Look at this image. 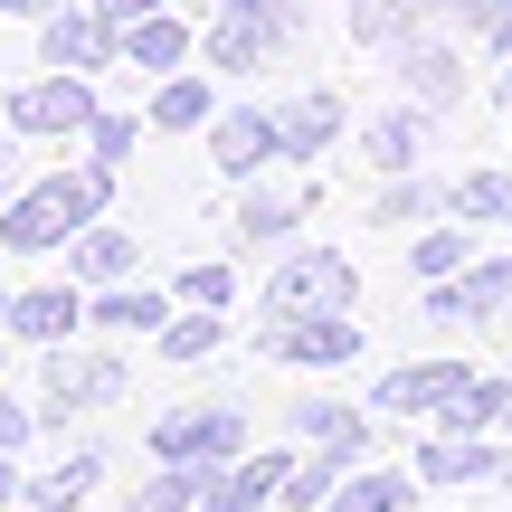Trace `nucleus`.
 <instances>
[{
    "label": "nucleus",
    "mask_w": 512,
    "mask_h": 512,
    "mask_svg": "<svg viewBox=\"0 0 512 512\" xmlns=\"http://www.w3.org/2000/svg\"><path fill=\"white\" fill-rule=\"evenodd\" d=\"M95 484H105V456H95V446H76L67 465H48V475L29 484V503H38V512H76V503L95 494Z\"/></svg>",
    "instance_id": "21"
},
{
    "label": "nucleus",
    "mask_w": 512,
    "mask_h": 512,
    "mask_svg": "<svg viewBox=\"0 0 512 512\" xmlns=\"http://www.w3.org/2000/svg\"><path fill=\"white\" fill-rule=\"evenodd\" d=\"M294 427H304L313 446H342V456H361V408H332V399H304V408H294Z\"/></svg>",
    "instance_id": "28"
},
{
    "label": "nucleus",
    "mask_w": 512,
    "mask_h": 512,
    "mask_svg": "<svg viewBox=\"0 0 512 512\" xmlns=\"http://www.w3.org/2000/svg\"><path fill=\"white\" fill-rule=\"evenodd\" d=\"M38 57H48V67H67V76H95V67H114V57H124V29H114V19H95V10H48V19H38Z\"/></svg>",
    "instance_id": "7"
},
{
    "label": "nucleus",
    "mask_w": 512,
    "mask_h": 512,
    "mask_svg": "<svg viewBox=\"0 0 512 512\" xmlns=\"http://www.w3.org/2000/svg\"><path fill=\"white\" fill-rule=\"evenodd\" d=\"M285 48H294V0H228L209 19V67H228V76L275 67Z\"/></svg>",
    "instance_id": "2"
},
{
    "label": "nucleus",
    "mask_w": 512,
    "mask_h": 512,
    "mask_svg": "<svg viewBox=\"0 0 512 512\" xmlns=\"http://www.w3.org/2000/svg\"><path fill=\"white\" fill-rule=\"evenodd\" d=\"M465 256H475V247H465L456 228H437V238H418V247H408V266H418L427 285H446V275H465Z\"/></svg>",
    "instance_id": "31"
},
{
    "label": "nucleus",
    "mask_w": 512,
    "mask_h": 512,
    "mask_svg": "<svg viewBox=\"0 0 512 512\" xmlns=\"http://www.w3.org/2000/svg\"><path fill=\"white\" fill-rule=\"evenodd\" d=\"M342 446H313V456L304 465H294V475H285V494H275V503H294V512H313V503H332V494H342Z\"/></svg>",
    "instance_id": "25"
},
{
    "label": "nucleus",
    "mask_w": 512,
    "mask_h": 512,
    "mask_svg": "<svg viewBox=\"0 0 512 512\" xmlns=\"http://www.w3.org/2000/svg\"><path fill=\"white\" fill-rule=\"evenodd\" d=\"M437 19H456V29H465V0H351V38H361V48L437 38Z\"/></svg>",
    "instance_id": "8"
},
{
    "label": "nucleus",
    "mask_w": 512,
    "mask_h": 512,
    "mask_svg": "<svg viewBox=\"0 0 512 512\" xmlns=\"http://www.w3.org/2000/svg\"><path fill=\"white\" fill-rule=\"evenodd\" d=\"M219 304H190V313H171L162 323V361H209V351H219Z\"/></svg>",
    "instance_id": "27"
},
{
    "label": "nucleus",
    "mask_w": 512,
    "mask_h": 512,
    "mask_svg": "<svg viewBox=\"0 0 512 512\" xmlns=\"http://www.w3.org/2000/svg\"><path fill=\"white\" fill-rule=\"evenodd\" d=\"M162 323H171V304H162V294H133V285L95 294V332H162Z\"/></svg>",
    "instance_id": "26"
},
{
    "label": "nucleus",
    "mask_w": 512,
    "mask_h": 512,
    "mask_svg": "<svg viewBox=\"0 0 512 512\" xmlns=\"http://www.w3.org/2000/svg\"><path fill=\"white\" fill-rule=\"evenodd\" d=\"M351 256H323V247H304V256H285V266L266 275V323H304V313H351Z\"/></svg>",
    "instance_id": "3"
},
{
    "label": "nucleus",
    "mask_w": 512,
    "mask_h": 512,
    "mask_svg": "<svg viewBox=\"0 0 512 512\" xmlns=\"http://www.w3.org/2000/svg\"><path fill=\"white\" fill-rule=\"evenodd\" d=\"M465 380H475L465 361H408V370H389V380L370 389V408H389V418H437Z\"/></svg>",
    "instance_id": "11"
},
{
    "label": "nucleus",
    "mask_w": 512,
    "mask_h": 512,
    "mask_svg": "<svg viewBox=\"0 0 512 512\" xmlns=\"http://www.w3.org/2000/svg\"><path fill=\"white\" fill-rule=\"evenodd\" d=\"M275 124H285V162H313V152H332V133H342V95L313 86V95H294Z\"/></svg>",
    "instance_id": "17"
},
{
    "label": "nucleus",
    "mask_w": 512,
    "mask_h": 512,
    "mask_svg": "<svg viewBox=\"0 0 512 512\" xmlns=\"http://www.w3.org/2000/svg\"><path fill=\"white\" fill-rule=\"evenodd\" d=\"M238 446H247L238 408H171V418L152 427V456L162 465H238Z\"/></svg>",
    "instance_id": "5"
},
{
    "label": "nucleus",
    "mask_w": 512,
    "mask_h": 512,
    "mask_svg": "<svg viewBox=\"0 0 512 512\" xmlns=\"http://www.w3.org/2000/svg\"><path fill=\"white\" fill-rule=\"evenodd\" d=\"M86 294L76 285H29V294H10V342H38V351H57L76 323H86Z\"/></svg>",
    "instance_id": "12"
},
{
    "label": "nucleus",
    "mask_w": 512,
    "mask_h": 512,
    "mask_svg": "<svg viewBox=\"0 0 512 512\" xmlns=\"http://www.w3.org/2000/svg\"><path fill=\"white\" fill-rule=\"evenodd\" d=\"M105 399H124V361L57 342L48 351V408H38V418H76V408H105Z\"/></svg>",
    "instance_id": "6"
},
{
    "label": "nucleus",
    "mask_w": 512,
    "mask_h": 512,
    "mask_svg": "<svg viewBox=\"0 0 512 512\" xmlns=\"http://www.w3.org/2000/svg\"><path fill=\"white\" fill-rule=\"evenodd\" d=\"M133 143H143V124H133V114H95V124H86V152H95V171H114Z\"/></svg>",
    "instance_id": "33"
},
{
    "label": "nucleus",
    "mask_w": 512,
    "mask_h": 512,
    "mask_svg": "<svg viewBox=\"0 0 512 512\" xmlns=\"http://www.w3.org/2000/svg\"><path fill=\"white\" fill-rule=\"evenodd\" d=\"M133 256H143V247H133L124 228H76V238H67L76 285H95V294H105V285H124V275H133Z\"/></svg>",
    "instance_id": "18"
},
{
    "label": "nucleus",
    "mask_w": 512,
    "mask_h": 512,
    "mask_svg": "<svg viewBox=\"0 0 512 512\" xmlns=\"http://www.w3.org/2000/svg\"><path fill=\"white\" fill-rule=\"evenodd\" d=\"M10 494H29V484H19V465H10V446H0V503Z\"/></svg>",
    "instance_id": "39"
},
{
    "label": "nucleus",
    "mask_w": 512,
    "mask_h": 512,
    "mask_svg": "<svg viewBox=\"0 0 512 512\" xmlns=\"http://www.w3.org/2000/svg\"><path fill=\"white\" fill-rule=\"evenodd\" d=\"M0 351H10V332H0Z\"/></svg>",
    "instance_id": "42"
},
{
    "label": "nucleus",
    "mask_w": 512,
    "mask_h": 512,
    "mask_svg": "<svg viewBox=\"0 0 512 512\" xmlns=\"http://www.w3.org/2000/svg\"><path fill=\"white\" fill-rule=\"evenodd\" d=\"M465 29H484V48H512V0H465Z\"/></svg>",
    "instance_id": "34"
},
{
    "label": "nucleus",
    "mask_w": 512,
    "mask_h": 512,
    "mask_svg": "<svg viewBox=\"0 0 512 512\" xmlns=\"http://www.w3.org/2000/svg\"><path fill=\"white\" fill-rule=\"evenodd\" d=\"M162 0H95V19H114V29H133V19H152Z\"/></svg>",
    "instance_id": "37"
},
{
    "label": "nucleus",
    "mask_w": 512,
    "mask_h": 512,
    "mask_svg": "<svg viewBox=\"0 0 512 512\" xmlns=\"http://www.w3.org/2000/svg\"><path fill=\"white\" fill-rule=\"evenodd\" d=\"M389 57H399L408 95H427V105H456V95H465V57L437 48V38H408V48H389Z\"/></svg>",
    "instance_id": "16"
},
{
    "label": "nucleus",
    "mask_w": 512,
    "mask_h": 512,
    "mask_svg": "<svg viewBox=\"0 0 512 512\" xmlns=\"http://www.w3.org/2000/svg\"><path fill=\"white\" fill-rule=\"evenodd\" d=\"M152 124H162V133H200V124H219V95H209L200 76L171 67L162 86H152Z\"/></svg>",
    "instance_id": "20"
},
{
    "label": "nucleus",
    "mask_w": 512,
    "mask_h": 512,
    "mask_svg": "<svg viewBox=\"0 0 512 512\" xmlns=\"http://www.w3.org/2000/svg\"><path fill=\"white\" fill-rule=\"evenodd\" d=\"M124 57H143L152 76H171V67L190 57V29H181L171 10H152V19H133V29H124Z\"/></svg>",
    "instance_id": "23"
},
{
    "label": "nucleus",
    "mask_w": 512,
    "mask_h": 512,
    "mask_svg": "<svg viewBox=\"0 0 512 512\" xmlns=\"http://www.w3.org/2000/svg\"><path fill=\"white\" fill-rule=\"evenodd\" d=\"M86 124H95V86H86V76H67V67L19 76L10 133H29V143H67V133H86Z\"/></svg>",
    "instance_id": "4"
},
{
    "label": "nucleus",
    "mask_w": 512,
    "mask_h": 512,
    "mask_svg": "<svg viewBox=\"0 0 512 512\" xmlns=\"http://www.w3.org/2000/svg\"><path fill=\"white\" fill-rule=\"evenodd\" d=\"M0 332H10V294H0Z\"/></svg>",
    "instance_id": "41"
},
{
    "label": "nucleus",
    "mask_w": 512,
    "mask_h": 512,
    "mask_svg": "<svg viewBox=\"0 0 512 512\" xmlns=\"http://www.w3.org/2000/svg\"><path fill=\"white\" fill-rule=\"evenodd\" d=\"M418 475H427V484H512V456H503V446H475V437H446V427H437V437L418 446Z\"/></svg>",
    "instance_id": "13"
},
{
    "label": "nucleus",
    "mask_w": 512,
    "mask_h": 512,
    "mask_svg": "<svg viewBox=\"0 0 512 512\" xmlns=\"http://www.w3.org/2000/svg\"><path fill=\"white\" fill-rule=\"evenodd\" d=\"M209 152H219L228 181H256L266 162H285V124H275V114H256V105H238V114H219V124H209Z\"/></svg>",
    "instance_id": "10"
},
{
    "label": "nucleus",
    "mask_w": 512,
    "mask_h": 512,
    "mask_svg": "<svg viewBox=\"0 0 512 512\" xmlns=\"http://www.w3.org/2000/svg\"><path fill=\"white\" fill-rule=\"evenodd\" d=\"M181 304H228V266H190L181 275Z\"/></svg>",
    "instance_id": "35"
},
{
    "label": "nucleus",
    "mask_w": 512,
    "mask_h": 512,
    "mask_svg": "<svg viewBox=\"0 0 512 512\" xmlns=\"http://www.w3.org/2000/svg\"><path fill=\"white\" fill-rule=\"evenodd\" d=\"M370 162L408 171V162H418V124H408V114H380V124H370Z\"/></svg>",
    "instance_id": "32"
},
{
    "label": "nucleus",
    "mask_w": 512,
    "mask_h": 512,
    "mask_svg": "<svg viewBox=\"0 0 512 512\" xmlns=\"http://www.w3.org/2000/svg\"><path fill=\"white\" fill-rule=\"evenodd\" d=\"M503 427H512V408H503Z\"/></svg>",
    "instance_id": "44"
},
{
    "label": "nucleus",
    "mask_w": 512,
    "mask_h": 512,
    "mask_svg": "<svg viewBox=\"0 0 512 512\" xmlns=\"http://www.w3.org/2000/svg\"><path fill=\"white\" fill-rule=\"evenodd\" d=\"M503 304H512V256H484V266L446 275V285L427 294V313H437V323H465V313H503Z\"/></svg>",
    "instance_id": "14"
},
{
    "label": "nucleus",
    "mask_w": 512,
    "mask_h": 512,
    "mask_svg": "<svg viewBox=\"0 0 512 512\" xmlns=\"http://www.w3.org/2000/svg\"><path fill=\"white\" fill-rule=\"evenodd\" d=\"M0 10H10V19H48L57 0H0Z\"/></svg>",
    "instance_id": "40"
},
{
    "label": "nucleus",
    "mask_w": 512,
    "mask_h": 512,
    "mask_svg": "<svg viewBox=\"0 0 512 512\" xmlns=\"http://www.w3.org/2000/svg\"><path fill=\"white\" fill-rule=\"evenodd\" d=\"M95 209H105V171H48V181L0 200V247L10 256H48V247H67L76 228H95Z\"/></svg>",
    "instance_id": "1"
},
{
    "label": "nucleus",
    "mask_w": 512,
    "mask_h": 512,
    "mask_svg": "<svg viewBox=\"0 0 512 512\" xmlns=\"http://www.w3.org/2000/svg\"><path fill=\"white\" fill-rule=\"evenodd\" d=\"M456 219H475V228L512 219V171H475V181H456Z\"/></svg>",
    "instance_id": "29"
},
{
    "label": "nucleus",
    "mask_w": 512,
    "mask_h": 512,
    "mask_svg": "<svg viewBox=\"0 0 512 512\" xmlns=\"http://www.w3.org/2000/svg\"><path fill=\"white\" fill-rule=\"evenodd\" d=\"M332 512H408V475H389V465L380 475H351L342 494H332Z\"/></svg>",
    "instance_id": "30"
},
{
    "label": "nucleus",
    "mask_w": 512,
    "mask_h": 512,
    "mask_svg": "<svg viewBox=\"0 0 512 512\" xmlns=\"http://www.w3.org/2000/svg\"><path fill=\"white\" fill-rule=\"evenodd\" d=\"M418 209H427V190H418V181H408V190H380V219H389V228L418 219Z\"/></svg>",
    "instance_id": "36"
},
{
    "label": "nucleus",
    "mask_w": 512,
    "mask_h": 512,
    "mask_svg": "<svg viewBox=\"0 0 512 512\" xmlns=\"http://www.w3.org/2000/svg\"><path fill=\"white\" fill-rule=\"evenodd\" d=\"M19 437H29V408H19V399H0V446H19Z\"/></svg>",
    "instance_id": "38"
},
{
    "label": "nucleus",
    "mask_w": 512,
    "mask_h": 512,
    "mask_svg": "<svg viewBox=\"0 0 512 512\" xmlns=\"http://www.w3.org/2000/svg\"><path fill=\"white\" fill-rule=\"evenodd\" d=\"M209 475H219V465H162V475L133 494V512H200L209 503Z\"/></svg>",
    "instance_id": "24"
},
{
    "label": "nucleus",
    "mask_w": 512,
    "mask_h": 512,
    "mask_svg": "<svg viewBox=\"0 0 512 512\" xmlns=\"http://www.w3.org/2000/svg\"><path fill=\"white\" fill-rule=\"evenodd\" d=\"M285 475H294V456H247V465H219V475H209V503H200V512H256V503H275V494H285Z\"/></svg>",
    "instance_id": "15"
},
{
    "label": "nucleus",
    "mask_w": 512,
    "mask_h": 512,
    "mask_svg": "<svg viewBox=\"0 0 512 512\" xmlns=\"http://www.w3.org/2000/svg\"><path fill=\"white\" fill-rule=\"evenodd\" d=\"M0 200H10V181H0Z\"/></svg>",
    "instance_id": "43"
},
{
    "label": "nucleus",
    "mask_w": 512,
    "mask_h": 512,
    "mask_svg": "<svg viewBox=\"0 0 512 512\" xmlns=\"http://www.w3.org/2000/svg\"><path fill=\"white\" fill-rule=\"evenodd\" d=\"M266 351L294 370H342L361 351V332H351V313H304V323H266Z\"/></svg>",
    "instance_id": "9"
},
{
    "label": "nucleus",
    "mask_w": 512,
    "mask_h": 512,
    "mask_svg": "<svg viewBox=\"0 0 512 512\" xmlns=\"http://www.w3.org/2000/svg\"><path fill=\"white\" fill-rule=\"evenodd\" d=\"M503 408H512V380H465L456 399L437 408V427H446V437H484V427H494Z\"/></svg>",
    "instance_id": "22"
},
{
    "label": "nucleus",
    "mask_w": 512,
    "mask_h": 512,
    "mask_svg": "<svg viewBox=\"0 0 512 512\" xmlns=\"http://www.w3.org/2000/svg\"><path fill=\"white\" fill-rule=\"evenodd\" d=\"M313 209V181H275V190H247L238 200V238H285L294 219Z\"/></svg>",
    "instance_id": "19"
}]
</instances>
